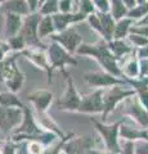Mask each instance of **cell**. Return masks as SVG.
<instances>
[{"label":"cell","mask_w":148,"mask_h":154,"mask_svg":"<svg viewBox=\"0 0 148 154\" xmlns=\"http://www.w3.org/2000/svg\"><path fill=\"white\" fill-rule=\"evenodd\" d=\"M22 27V16L13 13H8L5 17V35L7 37L12 38L18 35Z\"/></svg>","instance_id":"7c38bea8"},{"label":"cell","mask_w":148,"mask_h":154,"mask_svg":"<svg viewBox=\"0 0 148 154\" xmlns=\"http://www.w3.org/2000/svg\"><path fill=\"white\" fill-rule=\"evenodd\" d=\"M129 113H130L134 118H137L138 121L143 125V126H148V114L137 102L131 103L130 109H129Z\"/></svg>","instance_id":"d6986e66"},{"label":"cell","mask_w":148,"mask_h":154,"mask_svg":"<svg viewBox=\"0 0 148 154\" xmlns=\"http://www.w3.org/2000/svg\"><path fill=\"white\" fill-rule=\"evenodd\" d=\"M130 25H131V19L130 18H122L120 19L116 25H115V31H113V36L115 40H121L122 37L126 36V33L130 30Z\"/></svg>","instance_id":"ac0fdd59"},{"label":"cell","mask_w":148,"mask_h":154,"mask_svg":"<svg viewBox=\"0 0 148 154\" xmlns=\"http://www.w3.org/2000/svg\"><path fill=\"white\" fill-rule=\"evenodd\" d=\"M138 154H148V144H143L138 148Z\"/></svg>","instance_id":"f35d334b"},{"label":"cell","mask_w":148,"mask_h":154,"mask_svg":"<svg viewBox=\"0 0 148 154\" xmlns=\"http://www.w3.org/2000/svg\"><path fill=\"white\" fill-rule=\"evenodd\" d=\"M108 48L113 51V55L115 57H122L124 54L130 51V48H129L125 42H122L121 40H115L109 42Z\"/></svg>","instance_id":"44dd1931"},{"label":"cell","mask_w":148,"mask_h":154,"mask_svg":"<svg viewBox=\"0 0 148 154\" xmlns=\"http://www.w3.org/2000/svg\"><path fill=\"white\" fill-rule=\"evenodd\" d=\"M21 121V112L13 108L0 107V127L3 130H9Z\"/></svg>","instance_id":"30bf717a"},{"label":"cell","mask_w":148,"mask_h":154,"mask_svg":"<svg viewBox=\"0 0 148 154\" xmlns=\"http://www.w3.org/2000/svg\"><path fill=\"white\" fill-rule=\"evenodd\" d=\"M121 135H122V136H125V137H128V139H135V137L146 136L143 132L134 131V130H131L129 127H121Z\"/></svg>","instance_id":"83f0119b"},{"label":"cell","mask_w":148,"mask_h":154,"mask_svg":"<svg viewBox=\"0 0 148 154\" xmlns=\"http://www.w3.org/2000/svg\"><path fill=\"white\" fill-rule=\"evenodd\" d=\"M41 16L37 13L28 14L25 18V21L22 22V27L20 30V35L22 40L25 41L26 46H44L39 41V35H37V26H39Z\"/></svg>","instance_id":"7a4b0ae2"},{"label":"cell","mask_w":148,"mask_h":154,"mask_svg":"<svg viewBox=\"0 0 148 154\" xmlns=\"http://www.w3.org/2000/svg\"><path fill=\"white\" fill-rule=\"evenodd\" d=\"M22 53L25 54L28 59H31L37 67H41L43 69H45L48 72V75H50V64L49 60H48V57L45 55L44 51H41L39 49H28V50H22Z\"/></svg>","instance_id":"8fae6325"},{"label":"cell","mask_w":148,"mask_h":154,"mask_svg":"<svg viewBox=\"0 0 148 154\" xmlns=\"http://www.w3.org/2000/svg\"><path fill=\"white\" fill-rule=\"evenodd\" d=\"M94 123H95V126L98 127L99 131L103 134L104 140H106L108 148L116 149V135H117V126H118V123L113 125V126H102V125L98 123V122H94Z\"/></svg>","instance_id":"2e32d148"},{"label":"cell","mask_w":148,"mask_h":154,"mask_svg":"<svg viewBox=\"0 0 148 154\" xmlns=\"http://www.w3.org/2000/svg\"><path fill=\"white\" fill-rule=\"evenodd\" d=\"M57 12H58V0H45L40 8V14L43 16L57 14Z\"/></svg>","instance_id":"7402d4cb"},{"label":"cell","mask_w":148,"mask_h":154,"mask_svg":"<svg viewBox=\"0 0 148 154\" xmlns=\"http://www.w3.org/2000/svg\"><path fill=\"white\" fill-rule=\"evenodd\" d=\"M54 31H55V28H54L53 18H52L50 16L41 17L40 21H39V26H37V35H39V38L53 35Z\"/></svg>","instance_id":"e0dca14e"},{"label":"cell","mask_w":148,"mask_h":154,"mask_svg":"<svg viewBox=\"0 0 148 154\" xmlns=\"http://www.w3.org/2000/svg\"><path fill=\"white\" fill-rule=\"evenodd\" d=\"M65 76L67 77V90L63 95V98L59 99L58 102V107L59 109H79L80 107V96L76 91L75 86H74V82H72V79L67 75V72L63 71Z\"/></svg>","instance_id":"5b68a950"},{"label":"cell","mask_w":148,"mask_h":154,"mask_svg":"<svg viewBox=\"0 0 148 154\" xmlns=\"http://www.w3.org/2000/svg\"><path fill=\"white\" fill-rule=\"evenodd\" d=\"M52 98H53V94L46 90H37L35 93L28 95V99L31 102H34V104L36 105L39 110H45L48 108V105H49V103L52 102Z\"/></svg>","instance_id":"4fadbf2b"},{"label":"cell","mask_w":148,"mask_h":154,"mask_svg":"<svg viewBox=\"0 0 148 154\" xmlns=\"http://www.w3.org/2000/svg\"><path fill=\"white\" fill-rule=\"evenodd\" d=\"M122 73L128 75L129 77H134L138 75V62L135 59H130L124 67Z\"/></svg>","instance_id":"484cf974"},{"label":"cell","mask_w":148,"mask_h":154,"mask_svg":"<svg viewBox=\"0 0 148 154\" xmlns=\"http://www.w3.org/2000/svg\"><path fill=\"white\" fill-rule=\"evenodd\" d=\"M44 2H45V0H39V3H40V5H41V4H43V3H44Z\"/></svg>","instance_id":"60d3db41"},{"label":"cell","mask_w":148,"mask_h":154,"mask_svg":"<svg viewBox=\"0 0 148 154\" xmlns=\"http://www.w3.org/2000/svg\"><path fill=\"white\" fill-rule=\"evenodd\" d=\"M50 37L57 44L63 46V49L68 53H75L83 42V36L75 28H67V30L59 32L58 35H52Z\"/></svg>","instance_id":"277c9868"},{"label":"cell","mask_w":148,"mask_h":154,"mask_svg":"<svg viewBox=\"0 0 148 154\" xmlns=\"http://www.w3.org/2000/svg\"><path fill=\"white\" fill-rule=\"evenodd\" d=\"M30 152H31L32 154H40V153H41V146H40V144L32 143L31 145H30Z\"/></svg>","instance_id":"d590c367"},{"label":"cell","mask_w":148,"mask_h":154,"mask_svg":"<svg viewBox=\"0 0 148 154\" xmlns=\"http://www.w3.org/2000/svg\"><path fill=\"white\" fill-rule=\"evenodd\" d=\"M11 50V46L9 44H5V42H0V62H2L4 58H5L7 53Z\"/></svg>","instance_id":"836d02e7"},{"label":"cell","mask_w":148,"mask_h":154,"mask_svg":"<svg viewBox=\"0 0 148 154\" xmlns=\"http://www.w3.org/2000/svg\"><path fill=\"white\" fill-rule=\"evenodd\" d=\"M139 57L142 58V59H148V46H144L143 49H140Z\"/></svg>","instance_id":"74e56055"},{"label":"cell","mask_w":148,"mask_h":154,"mask_svg":"<svg viewBox=\"0 0 148 154\" xmlns=\"http://www.w3.org/2000/svg\"><path fill=\"white\" fill-rule=\"evenodd\" d=\"M25 2L27 3L28 8H30V12H36L37 8H39V5H40L39 0H25Z\"/></svg>","instance_id":"e575fe53"},{"label":"cell","mask_w":148,"mask_h":154,"mask_svg":"<svg viewBox=\"0 0 148 154\" xmlns=\"http://www.w3.org/2000/svg\"><path fill=\"white\" fill-rule=\"evenodd\" d=\"M84 80L87 81L89 85L92 86H115L118 84H122L121 80L116 79L115 76L109 73H104V72H87L84 73Z\"/></svg>","instance_id":"8992f818"},{"label":"cell","mask_w":148,"mask_h":154,"mask_svg":"<svg viewBox=\"0 0 148 154\" xmlns=\"http://www.w3.org/2000/svg\"><path fill=\"white\" fill-rule=\"evenodd\" d=\"M48 60L50 63V75L55 68H63L67 64H77V60L71 57L70 53L66 51L63 48H61V45L57 42H53L48 48Z\"/></svg>","instance_id":"3957f363"},{"label":"cell","mask_w":148,"mask_h":154,"mask_svg":"<svg viewBox=\"0 0 148 154\" xmlns=\"http://www.w3.org/2000/svg\"><path fill=\"white\" fill-rule=\"evenodd\" d=\"M128 95H133V91L124 90L118 85H115L111 90L107 91L106 95H104V98H103V100H104V105H103L104 112L108 113L109 110H112L115 105L117 104V102H120L121 99H124Z\"/></svg>","instance_id":"ba28073f"},{"label":"cell","mask_w":148,"mask_h":154,"mask_svg":"<svg viewBox=\"0 0 148 154\" xmlns=\"http://www.w3.org/2000/svg\"><path fill=\"white\" fill-rule=\"evenodd\" d=\"M3 9L8 13L18 14V16H28L30 13V8L25 0H9L4 3Z\"/></svg>","instance_id":"5bb4252c"},{"label":"cell","mask_w":148,"mask_h":154,"mask_svg":"<svg viewBox=\"0 0 148 154\" xmlns=\"http://www.w3.org/2000/svg\"><path fill=\"white\" fill-rule=\"evenodd\" d=\"M88 21L90 23V26H92L95 31H98L99 33H102V35H103L102 27H101V22H99V18H98L97 14H94V13L89 14V16H88Z\"/></svg>","instance_id":"f1b7e54d"},{"label":"cell","mask_w":148,"mask_h":154,"mask_svg":"<svg viewBox=\"0 0 148 154\" xmlns=\"http://www.w3.org/2000/svg\"><path fill=\"white\" fill-rule=\"evenodd\" d=\"M75 3H77V0H75Z\"/></svg>","instance_id":"b9f144b4"},{"label":"cell","mask_w":148,"mask_h":154,"mask_svg":"<svg viewBox=\"0 0 148 154\" xmlns=\"http://www.w3.org/2000/svg\"><path fill=\"white\" fill-rule=\"evenodd\" d=\"M103 96H102V91L97 90L93 94H90L80 102V107L79 110L81 112H101L103 110Z\"/></svg>","instance_id":"9c48e42d"},{"label":"cell","mask_w":148,"mask_h":154,"mask_svg":"<svg viewBox=\"0 0 148 154\" xmlns=\"http://www.w3.org/2000/svg\"><path fill=\"white\" fill-rule=\"evenodd\" d=\"M143 25H144V26H147V25H148V16H147L144 19H142V21L139 22V26H143Z\"/></svg>","instance_id":"ab89813d"},{"label":"cell","mask_w":148,"mask_h":154,"mask_svg":"<svg viewBox=\"0 0 148 154\" xmlns=\"http://www.w3.org/2000/svg\"><path fill=\"white\" fill-rule=\"evenodd\" d=\"M53 18V23H54V28L55 31H65L68 28V25L72 22H79L87 18V14L84 13H57L52 16Z\"/></svg>","instance_id":"52a82bcc"},{"label":"cell","mask_w":148,"mask_h":154,"mask_svg":"<svg viewBox=\"0 0 148 154\" xmlns=\"http://www.w3.org/2000/svg\"><path fill=\"white\" fill-rule=\"evenodd\" d=\"M77 3L80 4L81 13H84V14L94 13V4L92 0H77Z\"/></svg>","instance_id":"4316f807"},{"label":"cell","mask_w":148,"mask_h":154,"mask_svg":"<svg viewBox=\"0 0 148 154\" xmlns=\"http://www.w3.org/2000/svg\"><path fill=\"white\" fill-rule=\"evenodd\" d=\"M23 80H25V76L22 75V72L18 69L16 73H14V76L12 77L9 81H7V85H8V88L11 89L12 91H17V90H20L21 89V86L23 84Z\"/></svg>","instance_id":"603a6c76"},{"label":"cell","mask_w":148,"mask_h":154,"mask_svg":"<svg viewBox=\"0 0 148 154\" xmlns=\"http://www.w3.org/2000/svg\"><path fill=\"white\" fill-rule=\"evenodd\" d=\"M131 33H135V35H139L143 37L148 38V26H140V27H131L130 28Z\"/></svg>","instance_id":"d6a6232c"},{"label":"cell","mask_w":148,"mask_h":154,"mask_svg":"<svg viewBox=\"0 0 148 154\" xmlns=\"http://www.w3.org/2000/svg\"><path fill=\"white\" fill-rule=\"evenodd\" d=\"M93 4L99 9L101 13H107L109 11V2L108 0H93Z\"/></svg>","instance_id":"1f68e13d"},{"label":"cell","mask_w":148,"mask_h":154,"mask_svg":"<svg viewBox=\"0 0 148 154\" xmlns=\"http://www.w3.org/2000/svg\"><path fill=\"white\" fill-rule=\"evenodd\" d=\"M0 104L5 105V107H12V105L21 107V102L12 93H0Z\"/></svg>","instance_id":"cb8c5ba5"},{"label":"cell","mask_w":148,"mask_h":154,"mask_svg":"<svg viewBox=\"0 0 148 154\" xmlns=\"http://www.w3.org/2000/svg\"><path fill=\"white\" fill-rule=\"evenodd\" d=\"M147 13H148V3H144V4H140V5H137L135 8H133L130 12H128V16L131 19V18L143 17Z\"/></svg>","instance_id":"d4e9b609"},{"label":"cell","mask_w":148,"mask_h":154,"mask_svg":"<svg viewBox=\"0 0 148 154\" xmlns=\"http://www.w3.org/2000/svg\"><path fill=\"white\" fill-rule=\"evenodd\" d=\"M122 3L125 4L126 8H135L137 7V0H122Z\"/></svg>","instance_id":"8d00e7d4"},{"label":"cell","mask_w":148,"mask_h":154,"mask_svg":"<svg viewBox=\"0 0 148 154\" xmlns=\"http://www.w3.org/2000/svg\"><path fill=\"white\" fill-rule=\"evenodd\" d=\"M76 51H77L79 54H88V55L94 57L95 59L109 72V75H112V76H121L122 75V71L118 68V66L116 63L115 55L109 51L107 45H104V44L83 45L81 44Z\"/></svg>","instance_id":"6da1fadb"},{"label":"cell","mask_w":148,"mask_h":154,"mask_svg":"<svg viewBox=\"0 0 148 154\" xmlns=\"http://www.w3.org/2000/svg\"><path fill=\"white\" fill-rule=\"evenodd\" d=\"M0 2H4V0H0Z\"/></svg>","instance_id":"7bdbcfd3"},{"label":"cell","mask_w":148,"mask_h":154,"mask_svg":"<svg viewBox=\"0 0 148 154\" xmlns=\"http://www.w3.org/2000/svg\"><path fill=\"white\" fill-rule=\"evenodd\" d=\"M72 9V0H58V11L61 13H70Z\"/></svg>","instance_id":"4dcf8cb0"},{"label":"cell","mask_w":148,"mask_h":154,"mask_svg":"<svg viewBox=\"0 0 148 154\" xmlns=\"http://www.w3.org/2000/svg\"><path fill=\"white\" fill-rule=\"evenodd\" d=\"M99 18V22H101V27H102V32L103 36L107 41H109L112 38L113 31H115V19L112 18L111 14L108 13H98L97 14Z\"/></svg>","instance_id":"9a60e30c"},{"label":"cell","mask_w":148,"mask_h":154,"mask_svg":"<svg viewBox=\"0 0 148 154\" xmlns=\"http://www.w3.org/2000/svg\"><path fill=\"white\" fill-rule=\"evenodd\" d=\"M129 38H130V41L137 46H147L148 45V38L147 37L135 35V33H131V35L129 36Z\"/></svg>","instance_id":"f546056e"},{"label":"cell","mask_w":148,"mask_h":154,"mask_svg":"<svg viewBox=\"0 0 148 154\" xmlns=\"http://www.w3.org/2000/svg\"><path fill=\"white\" fill-rule=\"evenodd\" d=\"M109 3H111V13H112L111 16L113 19L120 21L124 16L128 14V8L122 3V0H109Z\"/></svg>","instance_id":"ffe728a7"}]
</instances>
